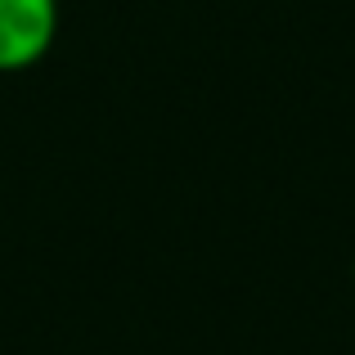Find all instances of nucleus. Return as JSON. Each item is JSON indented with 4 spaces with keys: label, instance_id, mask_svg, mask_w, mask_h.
Segmentation results:
<instances>
[{
    "label": "nucleus",
    "instance_id": "obj_1",
    "mask_svg": "<svg viewBox=\"0 0 355 355\" xmlns=\"http://www.w3.org/2000/svg\"><path fill=\"white\" fill-rule=\"evenodd\" d=\"M59 36V0H0V72H27Z\"/></svg>",
    "mask_w": 355,
    "mask_h": 355
}]
</instances>
